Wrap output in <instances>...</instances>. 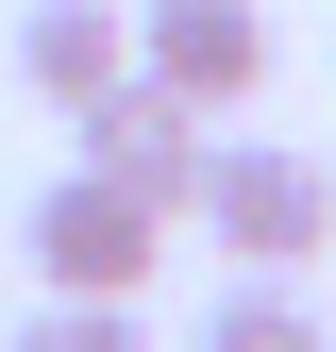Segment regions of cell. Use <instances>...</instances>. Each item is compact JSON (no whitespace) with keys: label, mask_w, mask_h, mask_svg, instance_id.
Returning a JSON list of instances; mask_svg holds the SVG:
<instances>
[{"label":"cell","mask_w":336,"mask_h":352,"mask_svg":"<svg viewBox=\"0 0 336 352\" xmlns=\"http://www.w3.org/2000/svg\"><path fill=\"white\" fill-rule=\"evenodd\" d=\"M202 235L235 252V269H269V285H303L319 252H336V185H319V151H269V135H219L202 151Z\"/></svg>","instance_id":"cell-1"},{"label":"cell","mask_w":336,"mask_h":352,"mask_svg":"<svg viewBox=\"0 0 336 352\" xmlns=\"http://www.w3.org/2000/svg\"><path fill=\"white\" fill-rule=\"evenodd\" d=\"M17 252H34V285H51V302H135V285H151V252H168V218H151V201H118L101 168H67V185H34Z\"/></svg>","instance_id":"cell-2"},{"label":"cell","mask_w":336,"mask_h":352,"mask_svg":"<svg viewBox=\"0 0 336 352\" xmlns=\"http://www.w3.org/2000/svg\"><path fill=\"white\" fill-rule=\"evenodd\" d=\"M135 84H168L185 118H235L269 84V0H135Z\"/></svg>","instance_id":"cell-3"},{"label":"cell","mask_w":336,"mask_h":352,"mask_svg":"<svg viewBox=\"0 0 336 352\" xmlns=\"http://www.w3.org/2000/svg\"><path fill=\"white\" fill-rule=\"evenodd\" d=\"M202 151H219V118H185V101H168V84H135V67L84 101V168H101L118 201H151V218L202 201Z\"/></svg>","instance_id":"cell-4"},{"label":"cell","mask_w":336,"mask_h":352,"mask_svg":"<svg viewBox=\"0 0 336 352\" xmlns=\"http://www.w3.org/2000/svg\"><path fill=\"white\" fill-rule=\"evenodd\" d=\"M118 67H135V0H34V17H17V84L51 118H84Z\"/></svg>","instance_id":"cell-5"},{"label":"cell","mask_w":336,"mask_h":352,"mask_svg":"<svg viewBox=\"0 0 336 352\" xmlns=\"http://www.w3.org/2000/svg\"><path fill=\"white\" fill-rule=\"evenodd\" d=\"M202 352H319V319H303V285H269V269H235L219 302H202Z\"/></svg>","instance_id":"cell-6"},{"label":"cell","mask_w":336,"mask_h":352,"mask_svg":"<svg viewBox=\"0 0 336 352\" xmlns=\"http://www.w3.org/2000/svg\"><path fill=\"white\" fill-rule=\"evenodd\" d=\"M17 352H151V336H135V302H34Z\"/></svg>","instance_id":"cell-7"},{"label":"cell","mask_w":336,"mask_h":352,"mask_svg":"<svg viewBox=\"0 0 336 352\" xmlns=\"http://www.w3.org/2000/svg\"><path fill=\"white\" fill-rule=\"evenodd\" d=\"M319 185H336V168H319Z\"/></svg>","instance_id":"cell-8"},{"label":"cell","mask_w":336,"mask_h":352,"mask_svg":"<svg viewBox=\"0 0 336 352\" xmlns=\"http://www.w3.org/2000/svg\"><path fill=\"white\" fill-rule=\"evenodd\" d=\"M319 352H336V336H319Z\"/></svg>","instance_id":"cell-9"}]
</instances>
